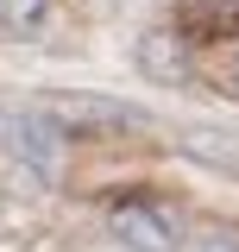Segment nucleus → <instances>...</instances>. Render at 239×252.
<instances>
[{"instance_id":"1","label":"nucleus","mask_w":239,"mask_h":252,"mask_svg":"<svg viewBox=\"0 0 239 252\" xmlns=\"http://www.w3.org/2000/svg\"><path fill=\"white\" fill-rule=\"evenodd\" d=\"M6 145H13V164L26 170L31 183H57L63 177V158H69V139L51 114H19L6 120Z\"/></svg>"},{"instance_id":"2","label":"nucleus","mask_w":239,"mask_h":252,"mask_svg":"<svg viewBox=\"0 0 239 252\" xmlns=\"http://www.w3.org/2000/svg\"><path fill=\"white\" fill-rule=\"evenodd\" d=\"M107 220H114V240L126 252H177V220L151 202H120Z\"/></svg>"},{"instance_id":"3","label":"nucleus","mask_w":239,"mask_h":252,"mask_svg":"<svg viewBox=\"0 0 239 252\" xmlns=\"http://www.w3.org/2000/svg\"><path fill=\"white\" fill-rule=\"evenodd\" d=\"M51 114L57 126H94V132H120V126H139L145 114L126 107V101H107V94H51Z\"/></svg>"},{"instance_id":"4","label":"nucleus","mask_w":239,"mask_h":252,"mask_svg":"<svg viewBox=\"0 0 239 252\" xmlns=\"http://www.w3.org/2000/svg\"><path fill=\"white\" fill-rule=\"evenodd\" d=\"M139 69H145L151 82H182V76H189V51H182V38L177 32H145V38H139Z\"/></svg>"},{"instance_id":"5","label":"nucleus","mask_w":239,"mask_h":252,"mask_svg":"<svg viewBox=\"0 0 239 252\" xmlns=\"http://www.w3.org/2000/svg\"><path fill=\"white\" fill-rule=\"evenodd\" d=\"M182 145H189L195 158H208V164H233L239 158V139H214V132H189Z\"/></svg>"},{"instance_id":"6","label":"nucleus","mask_w":239,"mask_h":252,"mask_svg":"<svg viewBox=\"0 0 239 252\" xmlns=\"http://www.w3.org/2000/svg\"><path fill=\"white\" fill-rule=\"evenodd\" d=\"M44 6H51V0H0V19H6V26H38V19H44Z\"/></svg>"},{"instance_id":"7","label":"nucleus","mask_w":239,"mask_h":252,"mask_svg":"<svg viewBox=\"0 0 239 252\" xmlns=\"http://www.w3.org/2000/svg\"><path fill=\"white\" fill-rule=\"evenodd\" d=\"M202 252H239L233 240H220V233H208V240H202Z\"/></svg>"},{"instance_id":"8","label":"nucleus","mask_w":239,"mask_h":252,"mask_svg":"<svg viewBox=\"0 0 239 252\" xmlns=\"http://www.w3.org/2000/svg\"><path fill=\"white\" fill-rule=\"evenodd\" d=\"M0 139H6V114H0Z\"/></svg>"},{"instance_id":"9","label":"nucleus","mask_w":239,"mask_h":252,"mask_svg":"<svg viewBox=\"0 0 239 252\" xmlns=\"http://www.w3.org/2000/svg\"><path fill=\"white\" fill-rule=\"evenodd\" d=\"M233 76H239V57H233Z\"/></svg>"}]
</instances>
